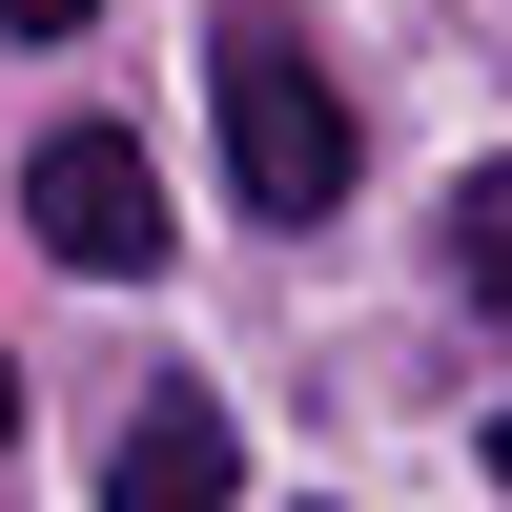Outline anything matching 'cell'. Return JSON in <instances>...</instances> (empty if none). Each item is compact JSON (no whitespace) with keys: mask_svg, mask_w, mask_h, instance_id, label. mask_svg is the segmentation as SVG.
Instances as JSON below:
<instances>
[{"mask_svg":"<svg viewBox=\"0 0 512 512\" xmlns=\"http://www.w3.org/2000/svg\"><path fill=\"white\" fill-rule=\"evenodd\" d=\"M205 123H226V205H267V226H328L349 205V82L308 62V21L246 0L205 41Z\"/></svg>","mask_w":512,"mask_h":512,"instance_id":"cell-1","label":"cell"},{"mask_svg":"<svg viewBox=\"0 0 512 512\" xmlns=\"http://www.w3.org/2000/svg\"><path fill=\"white\" fill-rule=\"evenodd\" d=\"M21 226L62 246L82 287H144V267H164V164L123 144V123H41V164H21Z\"/></svg>","mask_w":512,"mask_h":512,"instance_id":"cell-2","label":"cell"},{"mask_svg":"<svg viewBox=\"0 0 512 512\" xmlns=\"http://www.w3.org/2000/svg\"><path fill=\"white\" fill-rule=\"evenodd\" d=\"M103 512H246V451H226V390H144L103 451Z\"/></svg>","mask_w":512,"mask_h":512,"instance_id":"cell-3","label":"cell"},{"mask_svg":"<svg viewBox=\"0 0 512 512\" xmlns=\"http://www.w3.org/2000/svg\"><path fill=\"white\" fill-rule=\"evenodd\" d=\"M451 287L512 328V164H472V185H451Z\"/></svg>","mask_w":512,"mask_h":512,"instance_id":"cell-4","label":"cell"},{"mask_svg":"<svg viewBox=\"0 0 512 512\" xmlns=\"http://www.w3.org/2000/svg\"><path fill=\"white\" fill-rule=\"evenodd\" d=\"M82 21H103V0H0V41H82Z\"/></svg>","mask_w":512,"mask_h":512,"instance_id":"cell-5","label":"cell"},{"mask_svg":"<svg viewBox=\"0 0 512 512\" xmlns=\"http://www.w3.org/2000/svg\"><path fill=\"white\" fill-rule=\"evenodd\" d=\"M0 431H21V369H0Z\"/></svg>","mask_w":512,"mask_h":512,"instance_id":"cell-6","label":"cell"},{"mask_svg":"<svg viewBox=\"0 0 512 512\" xmlns=\"http://www.w3.org/2000/svg\"><path fill=\"white\" fill-rule=\"evenodd\" d=\"M308 512H328V492H308Z\"/></svg>","mask_w":512,"mask_h":512,"instance_id":"cell-7","label":"cell"}]
</instances>
